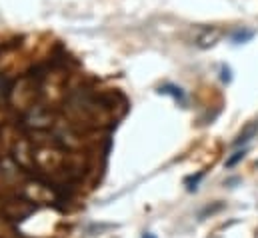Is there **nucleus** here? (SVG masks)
Wrapping results in <instances>:
<instances>
[{"label": "nucleus", "instance_id": "obj_1", "mask_svg": "<svg viewBox=\"0 0 258 238\" xmlns=\"http://www.w3.org/2000/svg\"><path fill=\"white\" fill-rule=\"evenodd\" d=\"M220 38V32L218 30H206L202 36H198V40H196V44L200 46V48H210V46H214L216 44V40Z\"/></svg>", "mask_w": 258, "mask_h": 238}, {"label": "nucleus", "instance_id": "obj_2", "mask_svg": "<svg viewBox=\"0 0 258 238\" xmlns=\"http://www.w3.org/2000/svg\"><path fill=\"white\" fill-rule=\"evenodd\" d=\"M252 36H254V32H252V30H236V32L232 34V42L242 44V42H248Z\"/></svg>", "mask_w": 258, "mask_h": 238}, {"label": "nucleus", "instance_id": "obj_3", "mask_svg": "<svg viewBox=\"0 0 258 238\" xmlns=\"http://www.w3.org/2000/svg\"><path fill=\"white\" fill-rule=\"evenodd\" d=\"M160 94H170V96H174L176 100H182L184 98V92H182V88H176V86H170V84H166V86H160V90H158Z\"/></svg>", "mask_w": 258, "mask_h": 238}, {"label": "nucleus", "instance_id": "obj_4", "mask_svg": "<svg viewBox=\"0 0 258 238\" xmlns=\"http://www.w3.org/2000/svg\"><path fill=\"white\" fill-rule=\"evenodd\" d=\"M244 156H246V152H244V150H240V152H234V154H232V156H230V158L226 160V168H232V166H236V164H238L240 160H242Z\"/></svg>", "mask_w": 258, "mask_h": 238}, {"label": "nucleus", "instance_id": "obj_5", "mask_svg": "<svg viewBox=\"0 0 258 238\" xmlns=\"http://www.w3.org/2000/svg\"><path fill=\"white\" fill-rule=\"evenodd\" d=\"M222 80H224V82L230 80V68H226V66L222 68Z\"/></svg>", "mask_w": 258, "mask_h": 238}, {"label": "nucleus", "instance_id": "obj_6", "mask_svg": "<svg viewBox=\"0 0 258 238\" xmlns=\"http://www.w3.org/2000/svg\"><path fill=\"white\" fill-rule=\"evenodd\" d=\"M142 238H156L154 234H150V232H146V234H142Z\"/></svg>", "mask_w": 258, "mask_h": 238}, {"label": "nucleus", "instance_id": "obj_7", "mask_svg": "<svg viewBox=\"0 0 258 238\" xmlns=\"http://www.w3.org/2000/svg\"><path fill=\"white\" fill-rule=\"evenodd\" d=\"M0 88H2V78H0Z\"/></svg>", "mask_w": 258, "mask_h": 238}]
</instances>
